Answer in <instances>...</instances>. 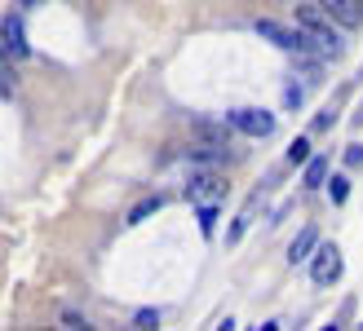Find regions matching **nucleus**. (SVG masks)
Instances as JSON below:
<instances>
[{
    "instance_id": "1",
    "label": "nucleus",
    "mask_w": 363,
    "mask_h": 331,
    "mask_svg": "<svg viewBox=\"0 0 363 331\" xmlns=\"http://www.w3.org/2000/svg\"><path fill=\"white\" fill-rule=\"evenodd\" d=\"M293 18H297V31H306V40L315 45V53H319L323 62H337L341 53H346V40H341L337 23H333V18L323 13L319 5H297Z\"/></svg>"
},
{
    "instance_id": "2",
    "label": "nucleus",
    "mask_w": 363,
    "mask_h": 331,
    "mask_svg": "<svg viewBox=\"0 0 363 331\" xmlns=\"http://www.w3.org/2000/svg\"><path fill=\"white\" fill-rule=\"evenodd\" d=\"M252 31L262 35V40H270L275 49H284V53H315V45L306 40V31H297V27H284V23H275V18H257L252 23Z\"/></svg>"
},
{
    "instance_id": "3",
    "label": "nucleus",
    "mask_w": 363,
    "mask_h": 331,
    "mask_svg": "<svg viewBox=\"0 0 363 331\" xmlns=\"http://www.w3.org/2000/svg\"><path fill=\"white\" fill-rule=\"evenodd\" d=\"M306 261H311V279L319 287H328V283L341 279V248L337 243H315V252L306 256Z\"/></svg>"
},
{
    "instance_id": "4",
    "label": "nucleus",
    "mask_w": 363,
    "mask_h": 331,
    "mask_svg": "<svg viewBox=\"0 0 363 331\" xmlns=\"http://www.w3.org/2000/svg\"><path fill=\"white\" fill-rule=\"evenodd\" d=\"M230 128L244 133V137H270V133H275V115H270V110L240 106V110H230Z\"/></svg>"
},
{
    "instance_id": "5",
    "label": "nucleus",
    "mask_w": 363,
    "mask_h": 331,
    "mask_svg": "<svg viewBox=\"0 0 363 331\" xmlns=\"http://www.w3.org/2000/svg\"><path fill=\"white\" fill-rule=\"evenodd\" d=\"M222 194H226V181L208 168L186 181V204H213V199H222Z\"/></svg>"
},
{
    "instance_id": "6",
    "label": "nucleus",
    "mask_w": 363,
    "mask_h": 331,
    "mask_svg": "<svg viewBox=\"0 0 363 331\" xmlns=\"http://www.w3.org/2000/svg\"><path fill=\"white\" fill-rule=\"evenodd\" d=\"M315 5L328 13L337 27H346V31L363 27V0H315Z\"/></svg>"
},
{
    "instance_id": "7",
    "label": "nucleus",
    "mask_w": 363,
    "mask_h": 331,
    "mask_svg": "<svg viewBox=\"0 0 363 331\" xmlns=\"http://www.w3.org/2000/svg\"><path fill=\"white\" fill-rule=\"evenodd\" d=\"M0 53H5V58H27V35H23V18L18 13H9L5 23H0Z\"/></svg>"
},
{
    "instance_id": "8",
    "label": "nucleus",
    "mask_w": 363,
    "mask_h": 331,
    "mask_svg": "<svg viewBox=\"0 0 363 331\" xmlns=\"http://www.w3.org/2000/svg\"><path fill=\"white\" fill-rule=\"evenodd\" d=\"M315 243H319V230H315V226H301V230L293 234V243H288V265H301L306 256L315 252Z\"/></svg>"
},
{
    "instance_id": "9",
    "label": "nucleus",
    "mask_w": 363,
    "mask_h": 331,
    "mask_svg": "<svg viewBox=\"0 0 363 331\" xmlns=\"http://www.w3.org/2000/svg\"><path fill=\"white\" fill-rule=\"evenodd\" d=\"M195 163H204V168H213V163H222L226 155H230V146H217V141H199V146H191L186 151Z\"/></svg>"
},
{
    "instance_id": "10",
    "label": "nucleus",
    "mask_w": 363,
    "mask_h": 331,
    "mask_svg": "<svg viewBox=\"0 0 363 331\" xmlns=\"http://www.w3.org/2000/svg\"><path fill=\"white\" fill-rule=\"evenodd\" d=\"M160 208H164V199H160V194H147V199H138V204L129 208V216H124V226H142V221H147V216H155Z\"/></svg>"
},
{
    "instance_id": "11",
    "label": "nucleus",
    "mask_w": 363,
    "mask_h": 331,
    "mask_svg": "<svg viewBox=\"0 0 363 331\" xmlns=\"http://www.w3.org/2000/svg\"><path fill=\"white\" fill-rule=\"evenodd\" d=\"M323 181H328V155L306 159V177H301V186H306V190H319Z\"/></svg>"
},
{
    "instance_id": "12",
    "label": "nucleus",
    "mask_w": 363,
    "mask_h": 331,
    "mask_svg": "<svg viewBox=\"0 0 363 331\" xmlns=\"http://www.w3.org/2000/svg\"><path fill=\"white\" fill-rule=\"evenodd\" d=\"M195 137H199V141H217V146H226V141H230V124H213V120H195Z\"/></svg>"
},
{
    "instance_id": "13",
    "label": "nucleus",
    "mask_w": 363,
    "mask_h": 331,
    "mask_svg": "<svg viewBox=\"0 0 363 331\" xmlns=\"http://www.w3.org/2000/svg\"><path fill=\"white\" fill-rule=\"evenodd\" d=\"M195 216H199V234L213 238V226H217V204H195Z\"/></svg>"
},
{
    "instance_id": "14",
    "label": "nucleus",
    "mask_w": 363,
    "mask_h": 331,
    "mask_svg": "<svg viewBox=\"0 0 363 331\" xmlns=\"http://www.w3.org/2000/svg\"><path fill=\"white\" fill-rule=\"evenodd\" d=\"M306 159H311V137H297L288 146V163H306Z\"/></svg>"
},
{
    "instance_id": "15",
    "label": "nucleus",
    "mask_w": 363,
    "mask_h": 331,
    "mask_svg": "<svg viewBox=\"0 0 363 331\" xmlns=\"http://www.w3.org/2000/svg\"><path fill=\"white\" fill-rule=\"evenodd\" d=\"M248 221H252L248 212H240V216H235V221H230V234H226V243H230V248H235V243H240V238L248 234Z\"/></svg>"
},
{
    "instance_id": "16",
    "label": "nucleus",
    "mask_w": 363,
    "mask_h": 331,
    "mask_svg": "<svg viewBox=\"0 0 363 331\" xmlns=\"http://www.w3.org/2000/svg\"><path fill=\"white\" fill-rule=\"evenodd\" d=\"M328 194H333V204H346V199H350V181L346 177H333L328 181Z\"/></svg>"
},
{
    "instance_id": "17",
    "label": "nucleus",
    "mask_w": 363,
    "mask_h": 331,
    "mask_svg": "<svg viewBox=\"0 0 363 331\" xmlns=\"http://www.w3.org/2000/svg\"><path fill=\"white\" fill-rule=\"evenodd\" d=\"M58 327H67V331H84L89 323H84V314H76V309H62V314H58Z\"/></svg>"
},
{
    "instance_id": "18",
    "label": "nucleus",
    "mask_w": 363,
    "mask_h": 331,
    "mask_svg": "<svg viewBox=\"0 0 363 331\" xmlns=\"http://www.w3.org/2000/svg\"><path fill=\"white\" fill-rule=\"evenodd\" d=\"M160 323V309H138L133 314V327H155Z\"/></svg>"
},
{
    "instance_id": "19",
    "label": "nucleus",
    "mask_w": 363,
    "mask_h": 331,
    "mask_svg": "<svg viewBox=\"0 0 363 331\" xmlns=\"http://www.w3.org/2000/svg\"><path fill=\"white\" fill-rule=\"evenodd\" d=\"M13 71H5V66H0V98H13Z\"/></svg>"
},
{
    "instance_id": "20",
    "label": "nucleus",
    "mask_w": 363,
    "mask_h": 331,
    "mask_svg": "<svg viewBox=\"0 0 363 331\" xmlns=\"http://www.w3.org/2000/svg\"><path fill=\"white\" fill-rule=\"evenodd\" d=\"M301 98H306V93H301L297 84H288V88H284V106H301Z\"/></svg>"
},
{
    "instance_id": "21",
    "label": "nucleus",
    "mask_w": 363,
    "mask_h": 331,
    "mask_svg": "<svg viewBox=\"0 0 363 331\" xmlns=\"http://www.w3.org/2000/svg\"><path fill=\"white\" fill-rule=\"evenodd\" d=\"M346 163L350 168H363V146H346Z\"/></svg>"
},
{
    "instance_id": "22",
    "label": "nucleus",
    "mask_w": 363,
    "mask_h": 331,
    "mask_svg": "<svg viewBox=\"0 0 363 331\" xmlns=\"http://www.w3.org/2000/svg\"><path fill=\"white\" fill-rule=\"evenodd\" d=\"M333 120H337L333 110H323V115H315V133H328V128H333Z\"/></svg>"
}]
</instances>
